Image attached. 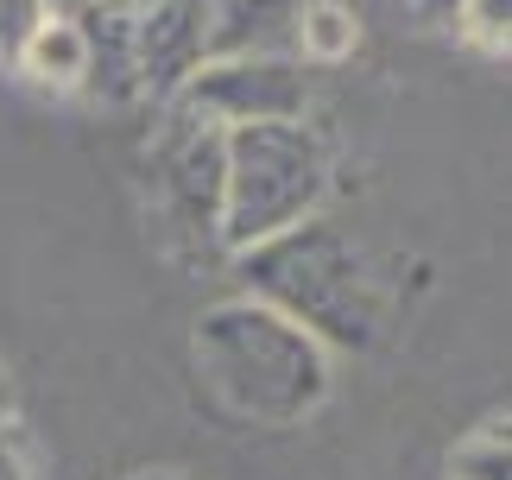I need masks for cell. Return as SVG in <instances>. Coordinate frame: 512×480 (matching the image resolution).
<instances>
[{
  "label": "cell",
  "mask_w": 512,
  "mask_h": 480,
  "mask_svg": "<svg viewBox=\"0 0 512 480\" xmlns=\"http://www.w3.org/2000/svg\"><path fill=\"white\" fill-rule=\"evenodd\" d=\"M196 379L241 424H304L329 398V348L291 316L228 297L190 329Z\"/></svg>",
  "instance_id": "obj_1"
},
{
  "label": "cell",
  "mask_w": 512,
  "mask_h": 480,
  "mask_svg": "<svg viewBox=\"0 0 512 480\" xmlns=\"http://www.w3.org/2000/svg\"><path fill=\"white\" fill-rule=\"evenodd\" d=\"M234 272H241V297L291 316L323 348H367L380 335L386 304H380L367 253L323 215L266 240V247L234 253Z\"/></svg>",
  "instance_id": "obj_2"
},
{
  "label": "cell",
  "mask_w": 512,
  "mask_h": 480,
  "mask_svg": "<svg viewBox=\"0 0 512 480\" xmlns=\"http://www.w3.org/2000/svg\"><path fill=\"white\" fill-rule=\"evenodd\" d=\"M323 203H329V146L310 120H260V127L228 133L222 253L266 247V240L317 222Z\"/></svg>",
  "instance_id": "obj_3"
},
{
  "label": "cell",
  "mask_w": 512,
  "mask_h": 480,
  "mask_svg": "<svg viewBox=\"0 0 512 480\" xmlns=\"http://www.w3.org/2000/svg\"><path fill=\"white\" fill-rule=\"evenodd\" d=\"M152 196L165 228L184 247H222V196H228V133L215 120L165 102V120L146 146Z\"/></svg>",
  "instance_id": "obj_4"
},
{
  "label": "cell",
  "mask_w": 512,
  "mask_h": 480,
  "mask_svg": "<svg viewBox=\"0 0 512 480\" xmlns=\"http://www.w3.org/2000/svg\"><path fill=\"white\" fill-rule=\"evenodd\" d=\"M310 64L304 57H209L177 108L215 120L222 133L260 127V120H304L310 114Z\"/></svg>",
  "instance_id": "obj_5"
},
{
  "label": "cell",
  "mask_w": 512,
  "mask_h": 480,
  "mask_svg": "<svg viewBox=\"0 0 512 480\" xmlns=\"http://www.w3.org/2000/svg\"><path fill=\"white\" fill-rule=\"evenodd\" d=\"M209 7L215 0H152L133 13V51H140V83L146 102H177L196 70L209 64Z\"/></svg>",
  "instance_id": "obj_6"
},
{
  "label": "cell",
  "mask_w": 512,
  "mask_h": 480,
  "mask_svg": "<svg viewBox=\"0 0 512 480\" xmlns=\"http://www.w3.org/2000/svg\"><path fill=\"white\" fill-rule=\"evenodd\" d=\"M310 0H215L209 51L215 57H298V26Z\"/></svg>",
  "instance_id": "obj_7"
},
{
  "label": "cell",
  "mask_w": 512,
  "mask_h": 480,
  "mask_svg": "<svg viewBox=\"0 0 512 480\" xmlns=\"http://www.w3.org/2000/svg\"><path fill=\"white\" fill-rule=\"evenodd\" d=\"M83 32H89V76H83V95H95L102 108H133V102H146L140 51H133V13H102V7H89V13H83Z\"/></svg>",
  "instance_id": "obj_8"
},
{
  "label": "cell",
  "mask_w": 512,
  "mask_h": 480,
  "mask_svg": "<svg viewBox=\"0 0 512 480\" xmlns=\"http://www.w3.org/2000/svg\"><path fill=\"white\" fill-rule=\"evenodd\" d=\"M19 70L32 76L38 89H83V76H89V32H83V19H45L38 26V38L26 45V57H19Z\"/></svg>",
  "instance_id": "obj_9"
},
{
  "label": "cell",
  "mask_w": 512,
  "mask_h": 480,
  "mask_svg": "<svg viewBox=\"0 0 512 480\" xmlns=\"http://www.w3.org/2000/svg\"><path fill=\"white\" fill-rule=\"evenodd\" d=\"M361 45V26L342 0H310L304 7V26H298V57L304 64H342Z\"/></svg>",
  "instance_id": "obj_10"
},
{
  "label": "cell",
  "mask_w": 512,
  "mask_h": 480,
  "mask_svg": "<svg viewBox=\"0 0 512 480\" xmlns=\"http://www.w3.org/2000/svg\"><path fill=\"white\" fill-rule=\"evenodd\" d=\"M449 480H512V417L468 430L449 449Z\"/></svg>",
  "instance_id": "obj_11"
},
{
  "label": "cell",
  "mask_w": 512,
  "mask_h": 480,
  "mask_svg": "<svg viewBox=\"0 0 512 480\" xmlns=\"http://www.w3.org/2000/svg\"><path fill=\"white\" fill-rule=\"evenodd\" d=\"M456 32L468 38V45H481V51L512 57V0H462Z\"/></svg>",
  "instance_id": "obj_12"
},
{
  "label": "cell",
  "mask_w": 512,
  "mask_h": 480,
  "mask_svg": "<svg viewBox=\"0 0 512 480\" xmlns=\"http://www.w3.org/2000/svg\"><path fill=\"white\" fill-rule=\"evenodd\" d=\"M45 0H0V64L19 70V57H26V45L38 38V26H45Z\"/></svg>",
  "instance_id": "obj_13"
},
{
  "label": "cell",
  "mask_w": 512,
  "mask_h": 480,
  "mask_svg": "<svg viewBox=\"0 0 512 480\" xmlns=\"http://www.w3.org/2000/svg\"><path fill=\"white\" fill-rule=\"evenodd\" d=\"M0 480H32V455H26V436L13 424H0Z\"/></svg>",
  "instance_id": "obj_14"
},
{
  "label": "cell",
  "mask_w": 512,
  "mask_h": 480,
  "mask_svg": "<svg viewBox=\"0 0 512 480\" xmlns=\"http://www.w3.org/2000/svg\"><path fill=\"white\" fill-rule=\"evenodd\" d=\"M405 7L418 13L424 26H456V19H462V0H405Z\"/></svg>",
  "instance_id": "obj_15"
},
{
  "label": "cell",
  "mask_w": 512,
  "mask_h": 480,
  "mask_svg": "<svg viewBox=\"0 0 512 480\" xmlns=\"http://www.w3.org/2000/svg\"><path fill=\"white\" fill-rule=\"evenodd\" d=\"M45 13H57V19H83L89 0H45Z\"/></svg>",
  "instance_id": "obj_16"
},
{
  "label": "cell",
  "mask_w": 512,
  "mask_h": 480,
  "mask_svg": "<svg viewBox=\"0 0 512 480\" xmlns=\"http://www.w3.org/2000/svg\"><path fill=\"white\" fill-rule=\"evenodd\" d=\"M89 7H102V13H146L152 0H89Z\"/></svg>",
  "instance_id": "obj_17"
},
{
  "label": "cell",
  "mask_w": 512,
  "mask_h": 480,
  "mask_svg": "<svg viewBox=\"0 0 512 480\" xmlns=\"http://www.w3.org/2000/svg\"><path fill=\"white\" fill-rule=\"evenodd\" d=\"M0 424H13V386H7V373H0Z\"/></svg>",
  "instance_id": "obj_18"
},
{
  "label": "cell",
  "mask_w": 512,
  "mask_h": 480,
  "mask_svg": "<svg viewBox=\"0 0 512 480\" xmlns=\"http://www.w3.org/2000/svg\"><path fill=\"white\" fill-rule=\"evenodd\" d=\"M133 480H184V474H171V468H146V474H133Z\"/></svg>",
  "instance_id": "obj_19"
}]
</instances>
